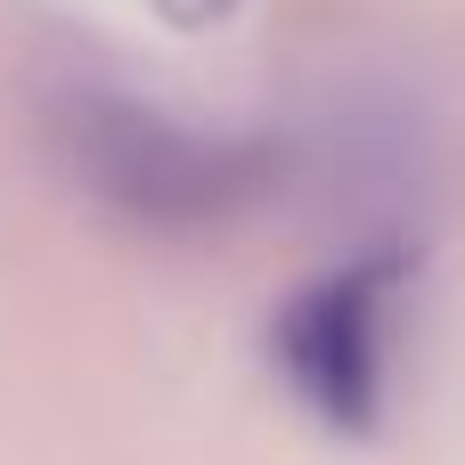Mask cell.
Masks as SVG:
<instances>
[{
    "mask_svg": "<svg viewBox=\"0 0 465 465\" xmlns=\"http://www.w3.org/2000/svg\"><path fill=\"white\" fill-rule=\"evenodd\" d=\"M49 139L65 172L123 213L131 229L204 237L245 213H262L286 188V147L262 131L188 123L163 98H139L123 82H65L49 90Z\"/></svg>",
    "mask_w": 465,
    "mask_h": 465,
    "instance_id": "cell-1",
    "label": "cell"
},
{
    "mask_svg": "<svg viewBox=\"0 0 465 465\" xmlns=\"http://www.w3.org/2000/svg\"><path fill=\"white\" fill-rule=\"evenodd\" d=\"M147 8H155L172 33H221V25H229L245 0H147Z\"/></svg>",
    "mask_w": 465,
    "mask_h": 465,
    "instance_id": "cell-3",
    "label": "cell"
},
{
    "mask_svg": "<svg viewBox=\"0 0 465 465\" xmlns=\"http://www.w3.org/2000/svg\"><path fill=\"white\" fill-rule=\"evenodd\" d=\"M417 286V237H376L319 278H302L270 311V368L278 384L343 441H368L392 409V351L401 311Z\"/></svg>",
    "mask_w": 465,
    "mask_h": 465,
    "instance_id": "cell-2",
    "label": "cell"
}]
</instances>
